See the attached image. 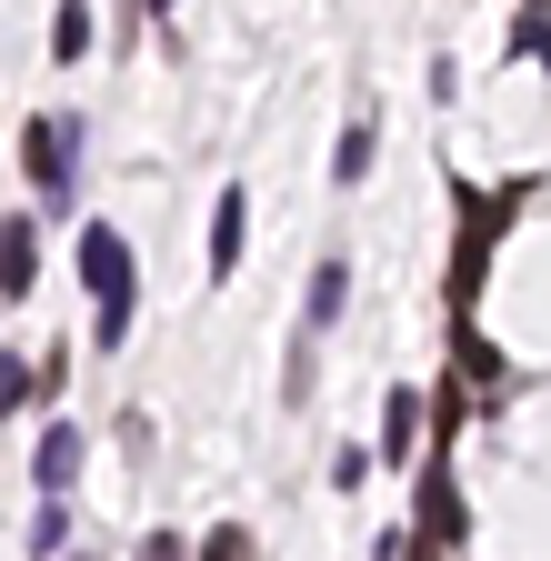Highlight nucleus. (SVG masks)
Listing matches in <instances>:
<instances>
[{"label": "nucleus", "mask_w": 551, "mask_h": 561, "mask_svg": "<svg viewBox=\"0 0 551 561\" xmlns=\"http://www.w3.org/2000/svg\"><path fill=\"white\" fill-rule=\"evenodd\" d=\"M81 280H91V341L101 351H120L130 341V311H141V261H130V241H120V221H91L81 231Z\"/></svg>", "instance_id": "1"}, {"label": "nucleus", "mask_w": 551, "mask_h": 561, "mask_svg": "<svg viewBox=\"0 0 551 561\" xmlns=\"http://www.w3.org/2000/svg\"><path fill=\"white\" fill-rule=\"evenodd\" d=\"M21 171H31V191H41V210H71V191H81V111L21 121Z\"/></svg>", "instance_id": "2"}, {"label": "nucleus", "mask_w": 551, "mask_h": 561, "mask_svg": "<svg viewBox=\"0 0 551 561\" xmlns=\"http://www.w3.org/2000/svg\"><path fill=\"white\" fill-rule=\"evenodd\" d=\"M521 210V181L512 191H461V251H451V301H471L481 291V271H492V241H502V221Z\"/></svg>", "instance_id": "3"}, {"label": "nucleus", "mask_w": 551, "mask_h": 561, "mask_svg": "<svg viewBox=\"0 0 551 561\" xmlns=\"http://www.w3.org/2000/svg\"><path fill=\"white\" fill-rule=\"evenodd\" d=\"M81 461H91V432H81V421H41V451H31V481H41V502H71Z\"/></svg>", "instance_id": "4"}, {"label": "nucleus", "mask_w": 551, "mask_h": 561, "mask_svg": "<svg viewBox=\"0 0 551 561\" xmlns=\"http://www.w3.org/2000/svg\"><path fill=\"white\" fill-rule=\"evenodd\" d=\"M411 531H422V541H461V531H471L461 491H451V451H432V461H422V512H411Z\"/></svg>", "instance_id": "5"}, {"label": "nucleus", "mask_w": 551, "mask_h": 561, "mask_svg": "<svg viewBox=\"0 0 551 561\" xmlns=\"http://www.w3.org/2000/svg\"><path fill=\"white\" fill-rule=\"evenodd\" d=\"M241 251H251V191L231 181V191L211 201V280H231V271H241Z\"/></svg>", "instance_id": "6"}, {"label": "nucleus", "mask_w": 551, "mask_h": 561, "mask_svg": "<svg viewBox=\"0 0 551 561\" xmlns=\"http://www.w3.org/2000/svg\"><path fill=\"white\" fill-rule=\"evenodd\" d=\"M31 280H41V231L31 221H11V231H0V301H31Z\"/></svg>", "instance_id": "7"}, {"label": "nucleus", "mask_w": 551, "mask_h": 561, "mask_svg": "<svg viewBox=\"0 0 551 561\" xmlns=\"http://www.w3.org/2000/svg\"><path fill=\"white\" fill-rule=\"evenodd\" d=\"M341 301H352V261L331 251V261L311 271V301H301V341H321V331L341 321Z\"/></svg>", "instance_id": "8"}, {"label": "nucleus", "mask_w": 551, "mask_h": 561, "mask_svg": "<svg viewBox=\"0 0 551 561\" xmlns=\"http://www.w3.org/2000/svg\"><path fill=\"white\" fill-rule=\"evenodd\" d=\"M422 421H432V391H391V411H381V461H411V451H422Z\"/></svg>", "instance_id": "9"}, {"label": "nucleus", "mask_w": 551, "mask_h": 561, "mask_svg": "<svg viewBox=\"0 0 551 561\" xmlns=\"http://www.w3.org/2000/svg\"><path fill=\"white\" fill-rule=\"evenodd\" d=\"M21 551H31V561L71 551V502H41V512H31V531H21Z\"/></svg>", "instance_id": "10"}, {"label": "nucleus", "mask_w": 551, "mask_h": 561, "mask_svg": "<svg viewBox=\"0 0 551 561\" xmlns=\"http://www.w3.org/2000/svg\"><path fill=\"white\" fill-rule=\"evenodd\" d=\"M91 50V0H60L50 11V60H81Z\"/></svg>", "instance_id": "11"}, {"label": "nucleus", "mask_w": 551, "mask_h": 561, "mask_svg": "<svg viewBox=\"0 0 551 561\" xmlns=\"http://www.w3.org/2000/svg\"><path fill=\"white\" fill-rule=\"evenodd\" d=\"M461 421H471V391H461V381H441V391H432V451H451Z\"/></svg>", "instance_id": "12"}, {"label": "nucleus", "mask_w": 551, "mask_h": 561, "mask_svg": "<svg viewBox=\"0 0 551 561\" xmlns=\"http://www.w3.org/2000/svg\"><path fill=\"white\" fill-rule=\"evenodd\" d=\"M361 171H371V111H361L352 130H341V161H331V181H341V191H352Z\"/></svg>", "instance_id": "13"}, {"label": "nucleus", "mask_w": 551, "mask_h": 561, "mask_svg": "<svg viewBox=\"0 0 551 561\" xmlns=\"http://www.w3.org/2000/svg\"><path fill=\"white\" fill-rule=\"evenodd\" d=\"M512 50H531V60L551 70V11H541V0H521V21H512Z\"/></svg>", "instance_id": "14"}, {"label": "nucleus", "mask_w": 551, "mask_h": 561, "mask_svg": "<svg viewBox=\"0 0 551 561\" xmlns=\"http://www.w3.org/2000/svg\"><path fill=\"white\" fill-rule=\"evenodd\" d=\"M451 351H461V371H471V381H502V351H492V341H481L471 321L451 331Z\"/></svg>", "instance_id": "15"}, {"label": "nucleus", "mask_w": 551, "mask_h": 561, "mask_svg": "<svg viewBox=\"0 0 551 561\" xmlns=\"http://www.w3.org/2000/svg\"><path fill=\"white\" fill-rule=\"evenodd\" d=\"M361 481H371V451L341 442V451H331V491H361Z\"/></svg>", "instance_id": "16"}, {"label": "nucleus", "mask_w": 551, "mask_h": 561, "mask_svg": "<svg viewBox=\"0 0 551 561\" xmlns=\"http://www.w3.org/2000/svg\"><path fill=\"white\" fill-rule=\"evenodd\" d=\"M200 561H251V531H241V522H221L211 541H200Z\"/></svg>", "instance_id": "17"}, {"label": "nucleus", "mask_w": 551, "mask_h": 561, "mask_svg": "<svg viewBox=\"0 0 551 561\" xmlns=\"http://www.w3.org/2000/svg\"><path fill=\"white\" fill-rule=\"evenodd\" d=\"M31 391H41V381H31V362H21V351H11V362H0V401H11V411H21Z\"/></svg>", "instance_id": "18"}, {"label": "nucleus", "mask_w": 551, "mask_h": 561, "mask_svg": "<svg viewBox=\"0 0 551 561\" xmlns=\"http://www.w3.org/2000/svg\"><path fill=\"white\" fill-rule=\"evenodd\" d=\"M130 561H191V541H181V531H141V551H130Z\"/></svg>", "instance_id": "19"}, {"label": "nucleus", "mask_w": 551, "mask_h": 561, "mask_svg": "<svg viewBox=\"0 0 551 561\" xmlns=\"http://www.w3.org/2000/svg\"><path fill=\"white\" fill-rule=\"evenodd\" d=\"M401 561H451V541H422V531H411V551Z\"/></svg>", "instance_id": "20"}]
</instances>
